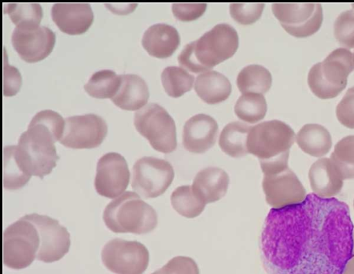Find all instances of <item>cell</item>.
<instances>
[{
    "label": "cell",
    "mask_w": 354,
    "mask_h": 274,
    "mask_svg": "<svg viewBox=\"0 0 354 274\" xmlns=\"http://www.w3.org/2000/svg\"><path fill=\"white\" fill-rule=\"evenodd\" d=\"M251 128L249 125L239 121L226 125L219 136L218 144L221 150L233 158L247 155V141Z\"/></svg>",
    "instance_id": "25"
},
{
    "label": "cell",
    "mask_w": 354,
    "mask_h": 274,
    "mask_svg": "<svg viewBox=\"0 0 354 274\" xmlns=\"http://www.w3.org/2000/svg\"><path fill=\"white\" fill-rule=\"evenodd\" d=\"M173 208L186 218L198 217L204 210L206 203L194 192L192 185L178 187L171 195Z\"/></svg>",
    "instance_id": "27"
},
{
    "label": "cell",
    "mask_w": 354,
    "mask_h": 274,
    "mask_svg": "<svg viewBox=\"0 0 354 274\" xmlns=\"http://www.w3.org/2000/svg\"><path fill=\"white\" fill-rule=\"evenodd\" d=\"M149 92L145 81L135 74L120 75L119 88L111 99L118 107L124 110L140 109L148 101Z\"/></svg>",
    "instance_id": "22"
},
{
    "label": "cell",
    "mask_w": 354,
    "mask_h": 274,
    "mask_svg": "<svg viewBox=\"0 0 354 274\" xmlns=\"http://www.w3.org/2000/svg\"><path fill=\"white\" fill-rule=\"evenodd\" d=\"M130 172L125 158L118 153L109 152L97 161L95 188L101 196L113 199L127 188Z\"/></svg>",
    "instance_id": "16"
},
{
    "label": "cell",
    "mask_w": 354,
    "mask_h": 274,
    "mask_svg": "<svg viewBox=\"0 0 354 274\" xmlns=\"http://www.w3.org/2000/svg\"><path fill=\"white\" fill-rule=\"evenodd\" d=\"M342 274H354V255L348 261Z\"/></svg>",
    "instance_id": "40"
},
{
    "label": "cell",
    "mask_w": 354,
    "mask_h": 274,
    "mask_svg": "<svg viewBox=\"0 0 354 274\" xmlns=\"http://www.w3.org/2000/svg\"><path fill=\"white\" fill-rule=\"evenodd\" d=\"M266 111V100L263 95L259 93H243L234 106L237 117L249 123H255L262 120Z\"/></svg>",
    "instance_id": "29"
},
{
    "label": "cell",
    "mask_w": 354,
    "mask_h": 274,
    "mask_svg": "<svg viewBox=\"0 0 354 274\" xmlns=\"http://www.w3.org/2000/svg\"><path fill=\"white\" fill-rule=\"evenodd\" d=\"M266 201L273 208H281L302 202L306 191L295 172L289 167L265 174L262 181Z\"/></svg>",
    "instance_id": "15"
},
{
    "label": "cell",
    "mask_w": 354,
    "mask_h": 274,
    "mask_svg": "<svg viewBox=\"0 0 354 274\" xmlns=\"http://www.w3.org/2000/svg\"><path fill=\"white\" fill-rule=\"evenodd\" d=\"M21 85V77L19 71L8 63L6 54L3 52V94L7 97L15 95L20 89Z\"/></svg>",
    "instance_id": "37"
},
{
    "label": "cell",
    "mask_w": 354,
    "mask_h": 274,
    "mask_svg": "<svg viewBox=\"0 0 354 274\" xmlns=\"http://www.w3.org/2000/svg\"><path fill=\"white\" fill-rule=\"evenodd\" d=\"M120 84V75L106 69L94 73L84 88L93 98L111 99L117 92Z\"/></svg>",
    "instance_id": "28"
},
{
    "label": "cell",
    "mask_w": 354,
    "mask_h": 274,
    "mask_svg": "<svg viewBox=\"0 0 354 274\" xmlns=\"http://www.w3.org/2000/svg\"><path fill=\"white\" fill-rule=\"evenodd\" d=\"M133 123L156 151L169 154L177 147L176 125L168 112L156 103H149L135 113Z\"/></svg>",
    "instance_id": "8"
},
{
    "label": "cell",
    "mask_w": 354,
    "mask_h": 274,
    "mask_svg": "<svg viewBox=\"0 0 354 274\" xmlns=\"http://www.w3.org/2000/svg\"><path fill=\"white\" fill-rule=\"evenodd\" d=\"M57 140L59 138L52 129L32 118L17 145H12L22 170L30 177L34 175L41 179L50 174L59 158L55 146Z\"/></svg>",
    "instance_id": "3"
},
{
    "label": "cell",
    "mask_w": 354,
    "mask_h": 274,
    "mask_svg": "<svg viewBox=\"0 0 354 274\" xmlns=\"http://www.w3.org/2000/svg\"><path fill=\"white\" fill-rule=\"evenodd\" d=\"M354 226L348 205L313 193L301 203L272 208L259 248L268 274H342L352 257Z\"/></svg>",
    "instance_id": "1"
},
{
    "label": "cell",
    "mask_w": 354,
    "mask_h": 274,
    "mask_svg": "<svg viewBox=\"0 0 354 274\" xmlns=\"http://www.w3.org/2000/svg\"><path fill=\"white\" fill-rule=\"evenodd\" d=\"M334 35L342 46L354 48V9L344 11L336 18Z\"/></svg>",
    "instance_id": "34"
},
{
    "label": "cell",
    "mask_w": 354,
    "mask_h": 274,
    "mask_svg": "<svg viewBox=\"0 0 354 274\" xmlns=\"http://www.w3.org/2000/svg\"><path fill=\"white\" fill-rule=\"evenodd\" d=\"M3 11L16 26L39 25L43 15L41 6L37 3H8Z\"/></svg>",
    "instance_id": "33"
},
{
    "label": "cell",
    "mask_w": 354,
    "mask_h": 274,
    "mask_svg": "<svg viewBox=\"0 0 354 274\" xmlns=\"http://www.w3.org/2000/svg\"><path fill=\"white\" fill-rule=\"evenodd\" d=\"M101 257L104 265L115 274H142L149 261V251L142 244L119 238L104 246Z\"/></svg>",
    "instance_id": "9"
},
{
    "label": "cell",
    "mask_w": 354,
    "mask_h": 274,
    "mask_svg": "<svg viewBox=\"0 0 354 274\" xmlns=\"http://www.w3.org/2000/svg\"><path fill=\"white\" fill-rule=\"evenodd\" d=\"M194 89L199 98L206 103L216 104L229 97L232 86L223 74L216 71H208L197 76Z\"/></svg>",
    "instance_id": "23"
},
{
    "label": "cell",
    "mask_w": 354,
    "mask_h": 274,
    "mask_svg": "<svg viewBox=\"0 0 354 274\" xmlns=\"http://www.w3.org/2000/svg\"><path fill=\"white\" fill-rule=\"evenodd\" d=\"M308 176L313 193L319 197L333 198L343 188L344 180L330 158L314 162Z\"/></svg>",
    "instance_id": "19"
},
{
    "label": "cell",
    "mask_w": 354,
    "mask_h": 274,
    "mask_svg": "<svg viewBox=\"0 0 354 274\" xmlns=\"http://www.w3.org/2000/svg\"><path fill=\"white\" fill-rule=\"evenodd\" d=\"M272 10L287 33L296 37H307L321 27L323 11L317 3H274Z\"/></svg>",
    "instance_id": "11"
},
{
    "label": "cell",
    "mask_w": 354,
    "mask_h": 274,
    "mask_svg": "<svg viewBox=\"0 0 354 274\" xmlns=\"http://www.w3.org/2000/svg\"><path fill=\"white\" fill-rule=\"evenodd\" d=\"M162 86L172 98H178L192 89L194 76L179 66H167L161 73Z\"/></svg>",
    "instance_id": "30"
},
{
    "label": "cell",
    "mask_w": 354,
    "mask_h": 274,
    "mask_svg": "<svg viewBox=\"0 0 354 274\" xmlns=\"http://www.w3.org/2000/svg\"><path fill=\"white\" fill-rule=\"evenodd\" d=\"M352 6L354 8V3H352Z\"/></svg>",
    "instance_id": "43"
},
{
    "label": "cell",
    "mask_w": 354,
    "mask_h": 274,
    "mask_svg": "<svg viewBox=\"0 0 354 274\" xmlns=\"http://www.w3.org/2000/svg\"><path fill=\"white\" fill-rule=\"evenodd\" d=\"M206 3H173L172 12L175 17L183 21H189L199 18L205 12Z\"/></svg>",
    "instance_id": "39"
},
{
    "label": "cell",
    "mask_w": 354,
    "mask_h": 274,
    "mask_svg": "<svg viewBox=\"0 0 354 274\" xmlns=\"http://www.w3.org/2000/svg\"><path fill=\"white\" fill-rule=\"evenodd\" d=\"M177 30L167 24L159 23L149 27L142 38V45L148 53L158 58L170 57L180 44Z\"/></svg>",
    "instance_id": "20"
},
{
    "label": "cell",
    "mask_w": 354,
    "mask_h": 274,
    "mask_svg": "<svg viewBox=\"0 0 354 274\" xmlns=\"http://www.w3.org/2000/svg\"><path fill=\"white\" fill-rule=\"evenodd\" d=\"M353 69V53L345 48H337L311 67L308 86L318 98H333L345 89L347 77Z\"/></svg>",
    "instance_id": "5"
},
{
    "label": "cell",
    "mask_w": 354,
    "mask_h": 274,
    "mask_svg": "<svg viewBox=\"0 0 354 274\" xmlns=\"http://www.w3.org/2000/svg\"><path fill=\"white\" fill-rule=\"evenodd\" d=\"M64 128L59 142L73 149L98 147L107 134L104 119L93 113L69 116L64 119Z\"/></svg>",
    "instance_id": "12"
},
{
    "label": "cell",
    "mask_w": 354,
    "mask_h": 274,
    "mask_svg": "<svg viewBox=\"0 0 354 274\" xmlns=\"http://www.w3.org/2000/svg\"><path fill=\"white\" fill-rule=\"evenodd\" d=\"M230 178L223 170L208 167L195 176L192 188L194 193L206 204L223 198L228 189Z\"/></svg>",
    "instance_id": "21"
},
{
    "label": "cell",
    "mask_w": 354,
    "mask_h": 274,
    "mask_svg": "<svg viewBox=\"0 0 354 274\" xmlns=\"http://www.w3.org/2000/svg\"><path fill=\"white\" fill-rule=\"evenodd\" d=\"M353 207H354V200H353Z\"/></svg>",
    "instance_id": "44"
},
{
    "label": "cell",
    "mask_w": 354,
    "mask_h": 274,
    "mask_svg": "<svg viewBox=\"0 0 354 274\" xmlns=\"http://www.w3.org/2000/svg\"><path fill=\"white\" fill-rule=\"evenodd\" d=\"M238 46L236 30L227 24H219L198 39L187 44L178 55V61L189 71L200 73L233 56Z\"/></svg>",
    "instance_id": "2"
},
{
    "label": "cell",
    "mask_w": 354,
    "mask_h": 274,
    "mask_svg": "<svg viewBox=\"0 0 354 274\" xmlns=\"http://www.w3.org/2000/svg\"><path fill=\"white\" fill-rule=\"evenodd\" d=\"M236 84L243 93L264 94L270 88L272 75L263 66L250 64L245 66L238 74Z\"/></svg>",
    "instance_id": "26"
},
{
    "label": "cell",
    "mask_w": 354,
    "mask_h": 274,
    "mask_svg": "<svg viewBox=\"0 0 354 274\" xmlns=\"http://www.w3.org/2000/svg\"><path fill=\"white\" fill-rule=\"evenodd\" d=\"M352 239H353V250H352V255H354V228H353V230Z\"/></svg>",
    "instance_id": "41"
},
{
    "label": "cell",
    "mask_w": 354,
    "mask_h": 274,
    "mask_svg": "<svg viewBox=\"0 0 354 274\" xmlns=\"http://www.w3.org/2000/svg\"><path fill=\"white\" fill-rule=\"evenodd\" d=\"M11 42L19 57L32 63L46 57L52 51L55 35L48 27L40 25L15 26Z\"/></svg>",
    "instance_id": "14"
},
{
    "label": "cell",
    "mask_w": 354,
    "mask_h": 274,
    "mask_svg": "<svg viewBox=\"0 0 354 274\" xmlns=\"http://www.w3.org/2000/svg\"><path fill=\"white\" fill-rule=\"evenodd\" d=\"M17 162L12 145L3 149V186L6 190H18L23 188L30 180Z\"/></svg>",
    "instance_id": "32"
},
{
    "label": "cell",
    "mask_w": 354,
    "mask_h": 274,
    "mask_svg": "<svg viewBox=\"0 0 354 274\" xmlns=\"http://www.w3.org/2000/svg\"><path fill=\"white\" fill-rule=\"evenodd\" d=\"M353 64H354V53L353 54Z\"/></svg>",
    "instance_id": "42"
},
{
    "label": "cell",
    "mask_w": 354,
    "mask_h": 274,
    "mask_svg": "<svg viewBox=\"0 0 354 274\" xmlns=\"http://www.w3.org/2000/svg\"><path fill=\"white\" fill-rule=\"evenodd\" d=\"M296 141L304 152L315 157L326 155L332 147L330 134L319 124L304 125L296 136Z\"/></svg>",
    "instance_id": "24"
},
{
    "label": "cell",
    "mask_w": 354,
    "mask_h": 274,
    "mask_svg": "<svg viewBox=\"0 0 354 274\" xmlns=\"http://www.w3.org/2000/svg\"><path fill=\"white\" fill-rule=\"evenodd\" d=\"M39 237L35 225L24 216L3 233V262L12 269L24 268L37 257Z\"/></svg>",
    "instance_id": "7"
},
{
    "label": "cell",
    "mask_w": 354,
    "mask_h": 274,
    "mask_svg": "<svg viewBox=\"0 0 354 274\" xmlns=\"http://www.w3.org/2000/svg\"><path fill=\"white\" fill-rule=\"evenodd\" d=\"M264 6L265 4L261 3H231L230 12L236 21L243 25H248L260 18Z\"/></svg>",
    "instance_id": "35"
},
{
    "label": "cell",
    "mask_w": 354,
    "mask_h": 274,
    "mask_svg": "<svg viewBox=\"0 0 354 274\" xmlns=\"http://www.w3.org/2000/svg\"><path fill=\"white\" fill-rule=\"evenodd\" d=\"M103 220L113 232L141 235L156 227L158 215L137 193L127 191L109 203L103 212Z\"/></svg>",
    "instance_id": "4"
},
{
    "label": "cell",
    "mask_w": 354,
    "mask_h": 274,
    "mask_svg": "<svg viewBox=\"0 0 354 274\" xmlns=\"http://www.w3.org/2000/svg\"><path fill=\"white\" fill-rule=\"evenodd\" d=\"M336 116L341 124L354 129V86L347 90L337 105Z\"/></svg>",
    "instance_id": "38"
},
{
    "label": "cell",
    "mask_w": 354,
    "mask_h": 274,
    "mask_svg": "<svg viewBox=\"0 0 354 274\" xmlns=\"http://www.w3.org/2000/svg\"><path fill=\"white\" fill-rule=\"evenodd\" d=\"M174 178V170L168 161L144 156L137 160L133 167L131 186L145 198H156L162 194Z\"/></svg>",
    "instance_id": "10"
},
{
    "label": "cell",
    "mask_w": 354,
    "mask_h": 274,
    "mask_svg": "<svg viewBox=\"0 0 354 274\" xmlns=\"http://www.w3.org/2000/svg\"><path fill=\"white\" fill-rule=\"evenodd\" d=\"M330 160L343 180L354 179V135L339 140L334 147Z\"/></svg>",
    "instance_id": "31"
},
{
    "label": "cell",
    "mask_w": 354,
    "mask_h": 274,
    "mask_svg": "<svg viewBox=\"0 0 354 274\" xmlns=\"http://www.w3.org/2000/svg\"><path fill=\"white\" fill-rule=\"evenodd\" d=\"M24 217L35 225L39 234L37 259L50 263L59 260L68 253L71 245L70 234L57 220L37 213Z\"/></svg>",
    "instance_id": "13"
},
{
    "label": "cell",
    "mask_w": 354,
    "mask_h": 274,
    "mask_svg": "<svg viewBox=\"0 0 354 274\" xmlns=\"http://www.w3.org/2000/svg\"><path fill=\"white\" fill-rule=\"evenodd\" d=\"M296 139L293 129L279 120L262 122L252 127L248 137V153L259 161L288 158Z\"/></svg>",
    "instance_id": "6"
},
{
    "label": "cell",
    "mask_w": 354,
    "mask_h": 274,
    "mask_svg": "<svg viewBox=\"0 0 354 274\" xmlns=\"http://www.w3.org/2000/svg\"><path fill=\"white\" fill-rule=\"evenodd\" d=\"M218 127L210 116L199 113L185 122L183 131V145L185 149L194 154H203L216 143Z\"/></svg>",
    "instance_id": "17"
},
{
    "label": "cell",
    "mask_w": 354,
    "mask_h": 274,
    "mask_svg": "<svg viewBox=\"0 0 354 274\" xmlns=\"http://www.w3.org/2000/svg\"><path fill=\"white\" fill-rule=\"evenodd\" d=\"M51 17L63 33L80 35L92 24L93 13L87 3H57L51 8Z\"/></svg>",
    "instance_id": "18"
},
{
    "label": "cell",
    "mask_w": 354,
    "mask_h": 274,
    "mask_svg": "<svg viewBox=\"0 0 354 274\" xmlns=\"http://www.w3.org/2000/svg\"><path fill=\"white\" fill-rule=\"evenodd\" d=\"M151 274H199V269L192 258L177 256Z\"/></svg>",
    "instance_id": "36"
}]
</instances>
